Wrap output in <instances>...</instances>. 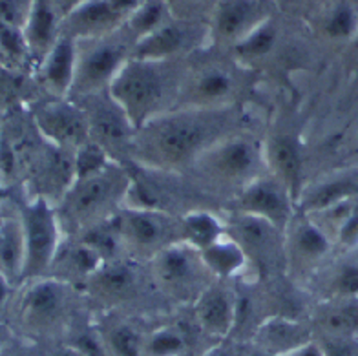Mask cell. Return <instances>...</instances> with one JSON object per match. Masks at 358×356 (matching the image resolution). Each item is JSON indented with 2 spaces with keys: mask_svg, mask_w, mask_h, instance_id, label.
<instances>
[{
  "mask_svg": "<svg viewBox=\"0 0 358 356\" xmlns=\"http://www.w3.org/2000/svg\"><path fill=\"white\" fill-rule=\"evenodd\" d=\"M236 115V106L170 110L136 131L130 161L141 169L185 172L216 141L234 134Z\"/></svg>",
  "mask_w": 358,
  "mask_h": 356,
  "instance_id": "1",
  "label": "cell"
},
{
  "mask_svg": "<svg viewBox=\"0 0 358 356\" xmlns=\"http://www.w3.org/2000/svg\"><path fill=\"white\" fill-rule=\"evenodd\" d=\"M183 77L166 61L128 59L108 88L136 130L176 108Z\"/></svg>",
  "mask_w": 358,
  "mask_h": 356,
  "instance_id": "2",
  "label": "cell"
},
{
  "mask_svg": "<svg viewBox=\"0 0 358 356\" xmlns=\"http://www.w3.org/2000/svg\"><path fill=\"white\" fill-rule=\"evenodd\" d=\"M189 170L199 188L208 192H231V199L250 181L268 172L264 143L241 131L216 141Z\"/></svg>",
  "mask_w": 358,
  "mask_h": 356,
  "instance_id": "3",
  "label": "cell"
},
{
  "mask_svg": "<svg viewBox=\"0 0 358 356\" xmlns=\"http://www.w3.org/2000/svg\"><path fill=\"white\" fill-rule=\"evenodd\" d=\"M130 181L132 173L117 161L101 172L73 179L57 211L62 230L66 227L71 238L112 218L127 201Z\"/></svg>",
  "mask_w": 358,
  "mask_h": 356,
  "instance_id": "4",
  "label": "cell"
},
{
  "mask_svg": "<svg viewBox=\"0 0 358 356\" xmlns=\"http://www.w3.org/2000/svg\"><path fill=\"white\" fill-rule=\"evenodd\" d=\"M148 269L157 291L179 304L192 305L216 281L201 250L187 241L163 248L148 262Z\"/></svg>",
  "mask_w": 358,
  "mask_h": 356,
  "instance_id": "5",
  "label": "cell"
},
{
  "mask_svg": "<svg viewBox=\"0 0 358 356\" xmlns=\"http://www.w3.org/2000/svg\"><path fill=\"white\" fill-rule=\"evenodd\" d=\"M225 234L245 252L250 278L268 281L285 274V245L283 230L271 221L245 212L229 211L223 216Z\"/></svg>",
  "mask_w": 358,
  "mask_h": 356,
  "instance_id": "6",
  "label": "cell"
},
{
  "mask_svg": "<svg viewBox=\"0 0 358 356\" xmlns=\"http://www.w3.org/2000/svg\"><path fill=\"white\" fill-rule=\"evenodd\" d=\"M124 256L148 263L170 245L183 241L181 216L123 205L115 212Z\"/></svg>",
  "mask_w": 358,
  "mask_h": 356,
  "instance_id": "7",
  "label": "cell"
},
{
  "mask_svg": "<svg viewBox=\"0 0 358 356\" xmlns=\"http://www.w3.org/2000/svg\"><path fill=\"white\" fill-rule=\"evenodd\" d=\"M285 245V276L298 285L309 281L329 263L335 252V241L311 216L296 212L283 232Z\"/></svg>",
  "mask_w": 358,
  "mask_h": 356,
  "instance_id": "8",
  "label": "cell"
},
{
  "mask_svg": "<svg viewBox=\"0 0 358 356\" xmlns=\"http://www.w3.org/2000/svg\"><path fill=\"white\" fill-rule=\"evenodd\" d=\"M26 238L24 278L38 280L50 274L57 252L62 245L61 221L48 197L38 196L20 205Z\"/></svg>",
  "mask_w": 358,
  "mask_h": 356,
  "instance_id": "9",
  "label": "cell"
},
{
  "mask_svg": "<svg viewBox=\"0 0 358 356\" xmlns=\"http://www.w3.org/2000/svg\"><path fill=\"white\" fill-rule=\"evenodd\" d=\"M77 104H80L88 118L90 139L108 152L113 161L121 164L130 161L137 130L127 113L110 97L108 90L77 101Z\"/></svg>",
  "mask_w": 358,
  "mask_h": 356,
  "instance_id": "10",
  "label": "cell"
},
{
  "mask_svg": "<svg viewBox=\"0 0 358 356\" xmlns=\"http://www.w3.org/2000/svg\"><path fill=\"white\" fill-rule=\"evenodd\" d=\"M141 263L127 256L103 263L99 271L86 281L83 291L92 300L103 304L106 309H117L132 304L141 298L148 287V278H152L150 269L148 276H145Z\"/></svg>",
  "mask_w": 358,
  "mask_h": 356,
  "instance_id": "11",
  "label": "cell"
},
{
  "mask_svg": "<svg viewBox=\"0 0 358 356\" xmlns=\"http://www.w3.org/2000/svg\"><path fill=\"white\" fill-rule=\"evenodd\" d=\"M231 203V211L245 212L250 216L271 221L283 232L298 212L296 199L291 190L271 172L259 176L247 187L241 188L232 197Z\"/></svg>",
  "mask_w": 358,
  "mask_h": 356,
  "instance_id": "12",
  "label": "cell"
},
{
  "mask_svg": "<svg viewBox=\"0 0 358 356\" xmlns=\"http://www.w3.org/2000/svg\"><path fill=\"white\" fill-rule=\"evenodd\" d=\"M130 57L132 52H128L127 44L119 41H103L90 48L83 55L77 53L76 80L70 101L77 103L90 95L106 92Z\"/></svg>",
  "mask_w": 358,
  "mask_h": 356,
  "instance_id": "13",
  "label": "cell"
},
{
  "mask_svg": "<svg viewBox=\"0 0 358 356\" xmlns=\"http://www.w3.org/2000/svg\"><path fill=\"white\" fill-rule=\"evenodd\" d=\"M238 83L229 68L205 66L192 77H185L176 108L220 110L236 106Z\"/></svg>",
  "mask_w": 358,
  "mask_h": 356,
  "instance_id": "14",
  "label": "cell"
},
{
  "mask_svg": "<svg viewBox=\"0 0 358 356\" xmlns=\"http://www.w3.org/2000/svg\"><path fill=\"white\" fill-rule=\"evenodd\" d=\"M35 122L50 145L62 150L76 152L92 141L85 110L70 99H59L44 104L35 115Z\"/></svg>",
  "mask_w": 358,
  "mask_h": 356,
  "instance_id": "15",
  "label": "cell"
},
{
  "mask_svg": "<svg viewBox=\"0 0 358 356\" xmlns=\"http://www.w3.org/2000/svg\"><path fill=\"white\" fill-rule=\"evenodd\" d=\"M76 287L53 276L34 280L22 300V318L37 331L55 327L70 309L71 292Z\"/></svg>",
  "mask_w": 358,
  "mask_h": 356,
  "instance_id": "16",
  "label": "cell"
},
{
  "mask_svg": "<svg viewBox=\"0 0 358 356\" xmlns=\"http://www.w3.org/2000/svg\"><path fill=\"white\" fill-rule=\"evenodd\" d=\"M194 322L205 336L225 342L232 334L236 318L234 281L216 280L192 304Z\"/></svg>",
  "mask_w": 358,
  "mask_h": 356,
  "instance_id": "17",
  "label": "cell"
},
{
  "mask_svg": "<svg viewBox=\"0 0 358 356\" xmlns=\"http://www.w3.org/2000/svg\"><path fill=\"white\" fill-rule=\"evenodd\" d=\"M315 338L311 320L267 316L258 325L249 343L259 347L268 355L287 356L311 343Z\"/></svg>",
  "mask_w": 358,
  "mask_h": 356,
  "instance_id": "18",
  "label": "cell"
},
{
  "mask_svg": "<svg viewBox=\"0 0 358 356\" xmlns=\"http://www.w3.org/2000/svg\"><path fill=\"white\" fill-rule=\"evenodd\" d=\"M309 289H315L320 301L358 298V247L342 250L338 258H331L309 281Z\"/></svg>",
  "mask_w": 358,
  "mask_h": 356,
  "instance_id": "19",
  "label": "cell"
},
{
  "mask_svg": "<svg viewBox=\"0 0 358 356\" xmlns=\"http://www.w3.org/2000/svg\"><path fill=\"white\" fill-rule=\"evenodd\" d=\"M264 148L268 172L291 190L298 203V197L303 190V155L298 137L291 136V134H278V136H273L265 141Z\"/></svg>",
  "mask_w": 358,
  "mask_h": 356,
  "instance_id": "20",
  "label": "cell"
},
{
  "mask_svg": "<svg viewBox=\"0 0 358 356\" xmlns=\"http://www.w3.org/2000/svg\"><path fill=\"white\" fill-rule=\"evenodd\" d=\"M351 199H358V170L331 173L318 183L303 188L296 208L303 214H315Z\"/></svg>",
  "mask_w": 358,
  "mask_h": 356,
  "instance_id": "21",
  "label": "cell"
},
{
  "mask_svg": "<svg viewBox=\"0 0 358 356\" xmlns=\"http://www.w3.org/2000/svg\"><path fill=\"white\" fill-rule=\"evenodd\" d=\"M104 262L94 248L80 238H71L66 245L62 241L48 276L62 280L76 289H85L86 281L94 276Z\"/></svg>",
  "mask_w": 358,
  "mask_h": 356,
  "instance_id": "22",
  "label": "cell"
},
{
  "mask_svg": "<svg viewBox=\"0 0 358 356\" xmlns=\"http://www.w3.org/2000/svg\"><path fill=\"white\" fill-rule=\"evenodd\" d=\"M309 320L315 336L358 338V298L318 301Z\"/></svg>",
  "mask_w": 358,
  "mask_h": 356,
  "instance_id": "23",
  "label": "cell"
},
{
  "mask_svg": "<svg viewBox=\"0 0 358 356\" xmlns=\"http://www.w3.org/2000/svg\"><path fill=\"white\" fill-rule=\"evenodd\" d=\"M26 265V238L19 208L0 211V271L10 281L24 278Z\"/></svg>",
  "mask_w": 358,
  "mask_h": 356,
  "instance_id": "24",
  "label": "cell"
},
{
  "mask_svg": "<svg viewBox=\"0 0 358 356\" xmlns=\"http://www.w3.org/2000/svg\"><path fill=\"white\" fill-rule=\"evenodd\" d=\"M77 68V48L71 37L57 38L44 61L43 77L57 99H70Z\"/></svg>",
  "mask_w": 358,
  "mask_h": 356,
  "instance_id": "25",
  "label": "cell"
},
{
  "mask_svg": "<svg viewBox=\"0 0 358 356\" xmlns=\"http://www.w3.org/2000/svg\"><path fill=\"white\" fill-rule=\"evenodd\" d=\"M201 256L216 280L236 281L240 278H247V272H250L245 252L227 234L217 239L214 245L201 250Z\"/></svg>",
  "mask_w": 358,
  "mask_h": 356,
  "instance_id": "26",
  "label": "cell"
},
{
  "mask_svg": "<svg viewBox=\"0 0 358 356\" xmlns=\"http://www.w3.org/2000/svg\"><path fill=\"white\" fill-rule=\"evenodd\" d=\"M187 43V31L174 24L159 26L148 35L139 38L132 52V59L143 61H169L170 57L181 52Z\"/></svg>",
  "mask_w": 358,
  "mask_h": 356,
  "instance_id": "27",
  "label": "cell"
},
{
  "mask_svg": "<svg viewBox=\"0 0 358 356\" xmlns=\"http://www.w3.org/2000/svg\"><path fill=\"white\" fill-rule=\"evenodd\" d=\"M121 17L123 15L110 4V0H94L71 11L70 28L76 35L94 37L113 28Z\"/></svg>",
  "mask_w": 358,
  "mask_h": 356,
  "instance_id": "28",
  "label": "cell"
},
{
  "mask_svg": "<svg viewBox=\"0 0 358 356\" xmlns=\"http://www.w3.org/2000/svg\"><path fill=\"white\" fill-rule=\"evenodd\" d=\"M181 230H183V241L198 250H205L225 236V223L223 218L216 216L213 212L205 208H194L181 216Z\"/></svg>",
  "mask_w": 358,
  "mask_h": 356,
  "instance_id": "29",
  "label": "cell"
},
{
  "mask_svg": "<svg viewBox=\"0 0 358 356\" xmlns=\"http://www.w3.org/2000/svg\"><path fill=\"white\" fill-rule=\"evenodd\" d=\"M192 329L187 324H166L146 334L145 356H190Z\"/></svg>",
  "mask_w": 358,
  "mask_h": 356,
  "instance_id": "30",
  "label": "cell"
},
{
  "mask_svg": "<svg viewBox=\"0 0 358 356\" xmlns=\"http://www.w3.org/2000/svg\"><path fill=\"white\" fill-rule=\"evenodd\" d=\"M103 334L104 342L112 356H145V340L143 334L128 320H110L97 327Z\"/></svg>",
  "mask_w": 358,
  "mask_h": 356,
  "instance_id": "31",
  "label": "cell"
},
{
  "mask_svg": "<svg viewBox=\"0 0 358 356\" xmlns=\"http://www.w3.org/2000/svg\"><path fill=\"white\" fill-rule=\"evenodd\" d=\"M53 35H55V13L46 0H35L34 8L29 11L26 43L37 52H50L57 43L53 41Z\"/></svg>",
  "mask_w": 358,
  "mask_h": 356,
  "instance_id": "32",
  "label": "cell"
},
{
  "mask_svg": "<svg viewBox=\"0 0 358 356\" xmlns=\"http://www.w3.org/2000/svg\"><path fill=\"white\" fill-rule=\"evenodd\" d=\"M250 19H252V4L249 0H227L217 11V31L223 37L243 38L249 33L247 28Z\"/></svg>",
  "mask_w": 358,
  "mask_h": 356,
  "instance_id": "33",
  "label": "cell"
},
{
  "mask_svg": "<svg viewBox=\"0 0 358 356\" xmlns=\"http://www.w3.org/2000/svg\"><path fill=\"white\" fill-rule=\"evenodd\" d=\"M276 43V29L273 24H262L250 29L245 37L240 38L236 44V52L243 59H259L265 57L274 48Z\"/></svg>",
  "mask_w": 358,
  "mask_h": 356,
  "instance_id": "34",
  "label": "cell"
},
{
  "mask_svg": "<svg viewBox=\"0 0 358 356\" xmlns=\"http://www.w3.org/2000/svg\"><path fill=\"white\" fill-rule=\"evenodd\" d=\"M73 163H76V178H85L104 170L110 163H113V159L97 143L88 141L86 145L73 152Z\"/></svg>",
  "mask_w": 358,
  "mask_h": 356,
  "instance_id": "35",
  "label": "cell"
},
{
  "mask_svg": "<svg viewBox=\"0 0 358 356\" xmlns=\"http://www.w3.org/2000/svg\"><path fill=\"white\" fill-rule=\"evenodd\" d=\"M68 346L77 349L83 356H112L97 327H80L71 334Z\"/></svg>",
  "mask_w": 358,
  "mask_h": 356,
  "instance_id": "36",
  "label": "cell"
},
{
  "mask_svg": "<svg viewBox=\"0 0 358 356\" xmlns=\"http://www.w3.org/2000/svg\"><path fill=\"white\" fill-rule=\"evenodd\" d=\"M161 17H163V6L159 2H148V4L134 11L130 24H132V29L137 35L145 37L156 28H159Z\"/></svg>",
  "mask_w": 358,
  "mask_h": 356,
  "instance_id": "37",
  "label": "cell"
},
{
  "mask_svg": "<svg viewBox=\"0 0 358 356\" xmlns=\"http://www.w3.org/2000/svg\"><path fill=\"white\" fill-rule=\"evenodd\" d=\"M26 41H24L20 28H15L10 24L0 22V50L6 53V55L13 57V59H19L26 52Z\"/></svg>",
  "mask_w": 358,
  "mask_h": 356,
  "instance_id": "38",
  "label": "cell"
},
{
  "mask_svg": "<svg viewBox=\"0 0 358 356\" xmlns=\"http://www.w3.org/2000/svg\"><path fill=\"white\" fill-rule=\"evenodd\" d=\"M355 26H357L355 11L349 6H340L338 10L331 15L327 22V33L331 37H349L355 31Z\"/></svg>",
  "mask_w": 358,
  "mask_h": 356,
  "instance_id": "39",
  "label": "cell"
},
{
  "mask_svg": "<svg viewBox=\"0 0 358 356\" xmlns=\"http://www.w3.org/2000/svg\"><path fill=\"white\" fill-rule=\"evenodd\" d=\"M324 356H358V338L316 336Z\"/></svg>",
  "mask_w": 358,
  "mask_h": 356,
  "instance_id": "40",
  "label": "cell"
},
{
  "mask_svg": "<svg viewBox=\"0 0 358 356\" xmlns=\"http://www.w3.org/2000/svg\"><path fill=\"white\" fill-rule=\"evenodd\" d=\"M26 19H29V15L24 0H0V22L20 28Z\"/></svg>",
  "mask_w": 358,
  "mask_h": 356,
  "instance_id": "41",
  "label": "cell"
},
{
  "mask_svg": "<svg viewBox=\"0 0 358 356\" xmlns=\"http://www.w3.org/2000/svg\"><path fill=\"white\" fill-rule=\"evenodd\" d=\"M199 356H241V351L240 349H234V347L229 346V343L217 342L214 343V346L207 347Z\"/></svg>",
  "mask_w": 358,
  "mask_h": 356,
  "instance_id": "42",
  "label": "cell"
},
{
  "mask_svg": "<svg viewBox=\"0 0 358 356\" xmlns=\"http://www.w3.org/2000/svg\"><path fill=\"white\" fill-rule=\"evenodd\" d=\"M287 356H324V351H322L320 343H318V340L315 338L311 343H307L302 349H298V351L291 353V355Z\"/></svg>",
  "mask_w": 358,
  "mask_h": 356,
  "instance_id": "43",
  "label": "cell"
},
{
  "mask_svg": "<svg viewBox=\"0 0 358 356\" xmlns=\"http://www.w3.org/2000/svg\"><path fill=\"white\" fill-rule=\"evenodd\" d=\"M110 4L115 8L121 15L136 11L139 8V0H110Z\"/></svg>",
  "mask_w": 358,
  "mask_h": 356,
  "instance_id": "44",
  "label": "cell"
},
{
  "mask_svg": "<svg viewBox=\"0 0 358 356\" xmlns=\"http://www.w3.org/2000/svg\"><path fill=\"white\" fill-rule=\"evenodd\" d=\"M8 283H10V280L6 278L4 272L0 271V305L4 304L6 298H8Z\"/></svg>",
  "mask_w": 358,
  "mask_h": 356,
  "instance_id": "45",
  "label": "cell"
},
{
  "mask_svg": "<svg viewBox=\"0 0 358 356\" xmlns=\"http://www.w3.org/2000/svg\"><path fill=\"white\" fill-rule=\"evenodd\" d=\"M241 356H274V355H268V353L262 351L259 347L249 343V347H245V349L241 351Z\"/></svg>",
  "mask_w": 358,
  "mask_h": 356,
  "instance_id": "46",
  "label": "cell"
},
{
  "mask_svg": "<svg viewBox=\"0 0 358 356\" xmlns=\"http://www.w3.org/2000/svg\"><path fill=\"white\" fill-rule=\"evenodd\" d=\"M57 356H83V355H80V353L77 351V349H73V347L64 346L61 349V353H59V355H57Z\"/></svg>",
  "mask_w": 358,
  "mask_h": 356,
  "instance_id": "47",
  "label": "cell"
},
{
  "mask_svg": "<svg viewBox=\"0 0 358 356\" xmlns=\"http://www.w3.org/2000/svg\"><path fill=\"white\" fill-rule=\"evenodd\" d=\"M4 342H6V336H4V333L0 331V349H4Z\"/></svg>",
  "mask_w": 358,
  "mask_h": 356,
  "instance_id": "48",
  "label": "cell"
},
{
  "mask_svg": "<svg viewBox=\"0 0 358 356\" xmlns=\"http://www.w3.org/2000/svg\"><path fill=\"white\" fill-rule=\"evenodd\" d=\"M0 356H15V355H11V353L4 351V349H0Z\"/></svg>",
  "mask_w": 358,
  "mask_h": 356,
  "instance_id": "49",
  "label": "cell"
},
{
  "mask_svg": "<svg viewBox=\"0 0 358 356\" xmlns=\"http://www.w3.org/2000/svg\"><path fill=\"white\" fill-rule=\"evenodd\" d=\"M357 44H358V38H357Z\"/></svg>",
  "mask_w": 358,
  "mask_h": 356,
  "instance_id": "50",
  "label": "cell"
},
{
  "mask_svg": "<svg viewBox=\"0 0 358 356\" xmlns=\"http://www.w3.org/2000/svg\"><path fill=\"white\" fill-rule=\"evenodd\" d=\"M0 139H2V137H0Z\"/></svg>",
  "mask_w": 358,
  "mask_h": 356,
  "instance_id": "51",
  "label": "cell"
}]
</instances>
